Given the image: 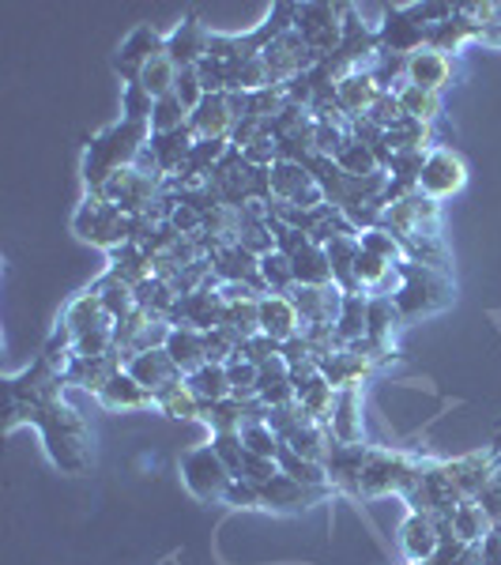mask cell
<instances>
[{
    "label": "cell",
    "mask_w": 501,
    "mask_h": 565,
    "mask_svg": "<svg viewBox=\"0 0 501 565\" xmlns=\"http://www.w3.org/2000/svg\"><path fill=\"white\" fill-rule=\"evenodd\" d=\"M15 426H34L42 434V445L50 452L53 468H61L65 476H84L90 468V430L84 415L65 396L8 399L4 430H15Z\"/></svg>",
    "instance_id": "obj_1"
},
{
    "label": "cell",
    "mask_w": 501,
    "mask_h": 565,
    "mask_svg": "<svg viewBox=\"0 0 501 565\" xmlns=\"http://www.w3.org/2000/svg\"><path fill=\"white\" fill-rule=\"evenodd\" d=\"M381 226L393 231L399 242H404L407 257L412 260H423V264H434L441 271H452V260H449V249H445V234H441V204L430 196L415 193H404L396 200L385 204V215H381Z\"/></svg>",
    "instance_id": "obj_2"
},
{
    "label": "cell",
    "mask_w": 501,
    "mask_h": 565,
    "mask_svg": "<svg viewBox=\"0 0 501 565\" xmlns=\"http://www.w3.org/2000/svg\"><path fill=\"white\" fill-rule=\"evenodd\" d=\"M148 143H151V125L148 121H129V117H121V121L106 125L98 136H90V143L84 151L87 193H103L109 178L136 167V159L148 151Z\"/></svg>",
    "instance_id": "obj_3"
},
{
    "label": "cell",
    "mask_w": 501,
    "mask_h": 565,
    "mask_svg": "<svg viewBox=\"0 0 501 565\" xmlns=\"http://www.w3.org/2000/svg\"><path fill=\"white\" fill-rule=\"evenodd\" d=\"M393 302L399 309V317H404V324L445 313V309L457 302V279H452V271H441L434 264L404 260L396 268Z\"/></svg>",
    "instance_id": "obj_4"
},
{
    "label": "cell",
    "mask_w": 501,
    "mask_h": 565,
    "mask_svg": "<svg viewBox=\"0 0 501 565\" xmlns=\"http://www.w3.org/2000/svg\"><path fill=\"white\" fill-rule=\"evenodd\" d=\"M434 457L415 449H393V445H366V460H362L359 476V501L370 498H404V490L418 479Z\"/></svg>",
    "instance_id": "obj_5"
},
{
    "label": "cell",
    "mask_w": 501,
    "mask_h": 565,
    "mask_svg": "<svg viewBox=\"0 0 501 565\" xmlns=\"http://www.w3.org/2000/svg\"><path fill=\"white\" fill-rule=\"evenodd\" d=\"M72 231H76L79 242L98 245L103 253H114L117 245L136 238V218L125 215L117 204H109L106 196L87 193L84 204H79L76 215H72Z\"/></svg>",
    "instance_id": "obj_6"
},
{
    "label": "cell",
    "mask_w": 501,
    "mask_h": 565,
    "mask_svg": "<svg viewBox=\"0 0 501 565\" xmlns=\"http://www.w3.org/2000/svg\"><path fill=\"white\" fill-rule=\"evenodd\" d=\"M396 359H399V348H377V343H370V340H359V343H351V348L328 354L321 373L335 388H366V381L377 377V373Z\"/></svg>",
    "instance_id": "obj_7"
},
{
    "label": "cell",
    "mask_w": 501,
    "mask_h": 565,
    "mask_svg": "<svg viewBox=\"0 0 501 565\" xmlns=\"http://www.w3.org/2000/svg\"><path fill=\"white\" fill-rule=\"evenodd\" d=\"M181 482H185L189 494L196 501H204V505H223L226 490H231V482H234V471L226 468L223 457H218L212 449V441H207L181 457Z\"/></svg>",
    "instance_id": "obj_8"
},
{
    "label": "cell",
    "mask_w": 501,
    "mask_h": 565,
    "mask_svg": "<svg viewBox=\"0 0 501 565\" xmlns=\"http://www.w3.org/2000/svg\"><path fill=\"white\" fill-rule=\"evenodd\" d=\"M343 12L348 4H298V15H295V31L302 34V42L309 45V53L317 57L321 65L324 57H332L343 42Z\"/></svg>",
    "instance_id": "obj_9"
},
{
    "label": "cell",
    "mask_w": 501,
    "mask_h": 565,
    "mask_svg": "<svg viewBox=\"0 0 501 565\" xmlns=\"http://www.w3.org/2000/svg\"><path fill=\"white\" fill-rule=\"evenodd\" d=\"M463 185H468V162H463V154L457 148H449V143H437L423 162L418 193L441 204V200L463 193Z\"/></svg>",
    "instance_id": "obj_10"
},
{
    "label": "cell",
    "mask_w": 501,
    "mask_h": 565,
    "mask_svg": "<svg viewBox=\"0 0 501 565\" xmlns=\"http://www.w3.org/2000/svg\"><path fill=\"white\" fill-rule=\"evenodd\" d=\"M426 34L430 26L423 23L415 4H396L385 12V23L377 26L381 53H393V57H412V53L426 50Z\"/></svg>",
    "instance_id": "obj_11"
},
{
    "label": "cell",
    "mask_w": 501,
    "mask_h": 565,
    "mask_svg": "<svg viewBox=\"0 0 501 565\" xmlns=\"http://www.w3.org/2000/svg\"><path fill=\"white\" fill-rule=\"evenodd\" d=\"M268 181H271V204L279 207H321L328 204L317 178L309 174L302 162H287L279 159L276 167L268 170Z\"/></svg>",
    "instance_id": "obj_12"
},
{
    "label": "cell",
    "mask_w": 501,
    "mask_h": 565,
    "mask_svg": "<svg viewBox=\"0 0 501 565\" xmlns=\"http://www.w3.org/2000/svg\"><path fill=\"white\" fill-rule=\"evenodd\" d=\"M159 53H167V34L154 23H140L125 34V42L114 53V72L121 76V84H136L148 61H154Z\"/></svg>",
    "instance_id": "obj_13"
},
{
    "label": "cell",
    "mask_w": 501,
    "mask_h": 565,
    "mask_svg": "<svg viewBox=\"0 0 501 565\" xmlns=\"http://www.w3.org/2000/svg\"><path fill=\"white\" fill-rule=\"evenodd\" d=\"M260 490V498H264V513H287V516H295V513H306V509H313V505H321V501H332L335 498V490L332 487H306V482H298V479H290L279 471L276 479H268Z\"/></svg>",
    "instance_id": "obj_14"
},
{
    "label": "cell",
    "mask_w": 501,
    "mask_h": 565,
    "mask_svg": "<svg viewBox=\"0 0 501 565\" xmlns=\"http://www.w3.org/2000/svg\"><path fill=\"white\" fill-rule=\"evenodd\" d=\"M264 65H268L271 87H290L295 79H302L309 68L317 65V57L309 53V45L302 42L298 31H287L284 39H276L264 50Z\"/></svg>",
    "instance_id": "obj_15"
},
{
    "label": "cell",
    "mask_w": 501,
    "mask_h": 565,
    "mask_svg": "<svg viewBox=\"0 0 501 565\" xmlns=\"http://www.w3.org/2000/svg\"><path fill=\"white\" fill-rule=\"evenodd\" d=\"M212 39H215L212 26L200 20L196 12H189V15H181V23L174 31H167V57L174 61L178 68H196L200 61L212 53Z\"/></svg>",
    "instance_id": "obj_16"
},
{
    "label": "cell",
    "mask_w": 501,
    "mask_h": 565,
    "mask_svg": "<svg viewBox=\"0 0 501 565\" xmlns=\"http://www.w3.org/2000/svg\"><path fill=\"white\" fill-rule=\"evenodd\" d=\"M121 370H125V354L121 351L95 354V359H90V354H68L65 366H61L68 385L84 388V392H90V396H98V392H103Z\"/></svg>",
    "instance_id": "obj_17"
},
{
    "label": "cell",
    "mask_w": 501,
    "mask_h": 565,
    "mask_svg": "<svg viewBox=\"0 0 501 565\" xmlns=\"http://www.w3.org/2000/svg\"><path fill=\"white\" fill-rule=\"evenodd\" d=\"M223 313H226L223 290H218V282L212 279L207 287L178 298L174 313H170V324H189V328H200V332H212V328L223 324Z\"/></svg>",
    "instance_id": "obj_18"
},
{
    "label": "cell",
    "mask_w": 501,
    "mask_h": 565,
    "mask_svg": "<svg viewBox=\"0 0 501 565\" xmlns=\"http://www.w3.org/2000/svg\"><path fill=\"white\" fill-rule=\"evenodd\" d=\"M189 129H193L196 140H231V132L238 129L234 95H226V90L207 95L204 103L193 109V117H189Z\"/></svg>",
    "instance_id": "obj_19"
},
{
    "label": "cell",
    "mask_w": 501,
    "mask_h": 565,
    "mask_svg": "<svg viewBox=\"0 0 501 565\" xmlns=\"http://www.w3.org/2000/svg\"><path fill=\"white\" fill-rule=\"evenodd\" d=\"M207 264H212L215 282H223V287H231V282H245V287L264 290V282H260V257H253V253L242 249L238 242L215 245L212 257H207ZM264 295H268V290H264Z\"/></svg>",
    "instance_id": "obj_20"
},
{
    "label": "cell",
    "mask_w": 501,
    "mask_h": 565,
    "mask_svg": "<svg viewBox=\"0 0 501 565\" xmlns=\"http://www.w3.org/2000/svg\"><path fill=\"white\" fill-rule=\"evenodd\" d=\"M328 430L343 445H366V388H340Z\"/></svg>",
    "instance_id": "obj_21"
},
{
    "label": "cell",
    "mask_w": 501,
    "mask_h": 565,
    "mask_svg": "<svg viewBox=\"0 0 501 565\" xmlns=\"http://www.w3.org/2000/svg\"><path fill=\"white\" fill-rule=\"evenodd\" d=\"M482 26L476 15L463 12V4H457V12L449 15L445 23H434L430 34H426V45L437 53H449V57H457L463 45H482Z\"/></svg>",
    "instance_id": "obj_22"
},
{
    "label": "cell",
    "mask_w": 501,
    "mask_h": 565,
    "mask_svg": "<svg viewBox=\"0 0 501 565\" xmlns=\"http://www.w3.org/2000/svg\"><path fill=\"white\" fill-rule=\"evenodd\" d=\"M457 72H460L457 57H449V53H437V50H430V45L407 57V84L437 90V95H441L445 87L457 84Z\"/></svg>",
    "instance_id": "obj_23"
},
{
    "label": "cell",
    "mask_w": 501,
    "mask_h": 565,
    "mask_svg": "<svg viewBox=\"0 0 501 565\" xmlns=\"http://www.w3.org/2000/svg\"><path fill=\"white\" fill-rule=\"evenodd\" d=\"M287 298L295 302L302 324H335L343 306V290L335 282H324V287H295Z\"/></svg>",
    "instance_id": "obj_24"
},
{
    "label": "cell",
    "mask_w": 501,
    "mask_h": 565,
    "mask_svg": "<svg viewBox=\"0 0 501 565\" xmlns=\"http://www.w3.org/2000/svg\"><path fill=\"white\" fill-rule=\"evenodd\" d=\"M445 543V532L434 516H423V513H407L404 524H399V551H404L407 562H426L441 551Z\"/></svg>",
    "instance_id": "obj_25"
},
{
    "label": "cell",
    "mask_w": 501,
    "mask_h": 565,
    "mask_svg": "<svg viewBox=\"0 0 501 565\" xmlns=\"http://www.w3.org/2000/svg\"><path fill=\"white\" fill-rule=\"evenodd\" d=\"M362 460H366V445H343V441H332V452H328V460H324L328 487H332L335 494L359 498Z\"/></svg>",
    "instance_id": "obj_26"
},
{
    "label": "cell",
    "mask_w": 501,
    "mask_h": 565,
    "mask_svg": "<svg viewBox=\"0 0 501 565\" xmlns=\"http://www.w3.org/2000/svg\"><path fill=\"white\" fill-rule=\"evenodd\" d=\"M125 373H132V377L151 392H162L167 385H174V381L185 377V373L178 370V362L167 354V348H151V351L132 354V359L125 362Z\"/></svg>",
    "instance_id": "obj_27"
},
{
    "label": "cell",
    "mask_w": 501,
    "mask_h": 565,
    "mask_svg": "<svg viewBox=\"0 0 501 565\" xmlns=\"http://www.w3.org/2000/svg\"><path fill=\"white\" fill-rule=\"evenodd\" d=\"M98 404L106 407V412H114V415H129V412H151L154 407V392L151 388H143L140 381L132 377V373H117L109 385L98 392Z\"/></svg>",
    "instance_id": "obj_28"
},
{
    "label": "cell",
    "mask_w": 501,
    "mask_h": 565,
    "mask_svg": "<svg viewBox=\"0 0 501 565\" xmlns=\"http://www.w3.org/2000/svg\"><path fill=\"white\" fill-rule=\"evenodd\" d=\"M381 95H385V87H381V79L373 76V68H359V72H351V76H343L340 84H335V98H340V106L348 109L351 121L366 117Z\"/></svg>",
    "instance_id": "obj_29"
},
{
    "label": "cell",
    "mask_w": 501,
    "mask_h": 565,
    "mask_svg": "<svg viewBox=\"0 0 501 565\" xmlns=\"http://www.w3.org/2000/svg\"><path fill=\"white\" fill-rule=\"evenodd\" d=\"M302 317H298L295 302L287 295H264L260 298V332L271 335L279 343H290L295 335H302Z\"/></svg>",
    "instance_id": "obj_30"
},
{
    "label": "cell",
    "mask_w": 501,
    "mask_h": 565,
    "mask_svg": "<svg viewBox=\"0 0 501 565\" xmlns=\"http://www.w3.org/2000/svg\"><path fill=\"white\" fill-rule=\"evenodd\" d=\"M167 354L178 362V370L185 373H196L200 366H207V335L200 328H189V324H170V335H167Z\"/></svg>",
    "instance_id": "obj_31"
},
{
    "label": "cell",
    "mask_w": 501,
    "mask_h": 565,
    "mask_svg": "<svg viewBox=\"0 0 501 565\" xmlns=\"http://www.w3.org/2000/svg\"><path fill=\"white\" fill-rule=\"evenodd\" d=\"M196 148V136L193 129H178V132H159V136H151V143H148V154L154 159V167L162 170V178H178V170L185 167V159H189V151Z\"/></svg>",
    "instance_id": "obj_32"
},
{
    "label": "cell",
    "mask_w": 501,
    "mask_h": 565,
    "mask_svg": "<svg viewBox=\"0 0 501 565\" xmlns=\"http://www.w3.org/2000/svg\"><path fill=\"white\" fill-rule=\"evenodd\" d=\"M106 271L117 279H125L129 287H140L154 276V264H151V253L143 249L140 242H125L117 245L114 253H106Z\"/></svg>",
    "instance_id": "obj_33"
},
{
    "label": "cell",
    "mask_w": 501,
    "mask_h": 565,
    "mask_svg": "<svg viewBox=\"0 0 501 565\" xmlns=\"http://www.w3.org/2000/svg\"><path fill=\"white\" fill-rule=\"evenodd\" d=\"M404 328V317L393 302V295H370L366 306V340L377 348H396V332Z\"/></svg>",
    "instance_id": "obj_34"
},
{
    "label": "cell",
    "mask_w": 501,
    "mask_h": 565,
    "mask_svg": "<svg viewBox=\"0 0 501 565\" xmlns=\"http://www.w3.org/2000/svg\"><path fill=\"white\" fill-rule=\"evenodd\" d=\"M393 95H396L399 109H404V117H415V121L430 125V129L441 121L445 98L437 95V90H426V87H415V84H399V87H393Z\"/></svg>",
    "instance_id": "obj_35"
},
{
    "label": "cell",
    "mask_w": 501,
    "mask_h": 565,
    "mask_svg": "<svg viewBox=\"0 0 501 565\" xmlns=\"http://www.w3.org/2000/svg\"><path fill=\"white\" fill-rule=\"evenodd\" d=\"M328 249V260H332V279L335 287L343 290V295H359V287H354V260H359V234H340V238H332L324 245Z\"/></svg>",
    "instance_id": "obj_36"
},
{
    "label": "cell",
    "mask_w": 501,
    "mask_h": 565,
    "mask_svg": "<svg viewBox=\"0 0 501 565\" xmlns=\"http://www.w3.org/2000/svg\"><path fill=\"white\" fill-rule=\"evenodd\" d=\"M154 412H162L167 418H181V423H200V412H204V404L193 396V388H189V381L181 377L174 385H167L162 392H154Z\"/></svg>",
    "instance_id": "obj_37"
},
{
    "label": "cell",
    "mask_w": 501,
    "mask_h": 565,
    "mask_svg": "<svg viewBox=\"0 0 501 565\" xmlns=\"http://www.w3.org/2000/svg\"><path fill=\"white\" fill-rule=\"evenodd\" d=\"M295 264V282L298 287H324V282H335L332 279V260H328V249L324 245H302V249L290 257Z\"/></svg>",
    "instance_id": "obj_38"
},
{
    "label": "cell",
    "mask_w": 501,
    "mask_h": 565,
    "mask_svg": "<svg viewBox=\"0 0 501 565\" xmlns=\"http://www.w3.org/2000/svg\"><path fill=\"white\" fill-rule=\"evenodd\" d=\"M295 388H298V404H302L306 415H313L317 423H328V418H332V407H335L340 388H335L324 373H313V377L302 381V385H295Z\"/></svg>",
    "instance_id": "obj_39"
},
{
    "label": "cell",
    "mask_w": 501,
    "mask_h": 565,
    "mask_svg": "<svg viewBox=\"0 0 501 565\" xmlns=\"http://www.w3.org/2000/svg\"><path fill=\"white\" fill-rule=\"evenodd\" d=\"M490 516H487V509L479 505V501H460L457 509H452V521H449V535H457L460 543H468V546H476L482 543L490 535Z\"/></svg>",
    "instance_id": "obj_40"
},
{
    "label": "cell",
    "mask_w": 501,
    "mask_h": 565,
    "mask_svg": "<svg viewBox=\"0 0 501 565\" xmlns=\"http://www.w3.org/2000/svg\"><path fill=\"white\" fill-rule=\"evenodd\" d=\"M366 306L370 295H343L340 317H335V335H340V348H351V343L366 340Z\"/></svg>",
    "instance_id": "obj_41"
},
{
    "label": "cell",
    "mask_w": 501,
    "mask_h": 565,
    "mask_svg": "<svg viewBox=\"0 0 501 565\" xmlns=\"http://www.w3.org/2000/svg\"><path fill=\"white\" fill-rule=\"evenodd\" d=\"M178 298L181 295L174 290V282H167L159 276H151L148 282H140V287H136V306L148 309L151 317H159V321H167V324H170V313H174Z\"/></svg>",
    "instance_id": "obj_42"
},
{
    "label": "cell",
    "mask_w": 501,
    "mask_h": 565,
    "mask_svg": "<svg viewBox=\"0 0 501 565\" xmlns=\"http://www.w3.org/2000/svg\"><path fill=\"white\" fill-rule=\"evenodd\" d=\"M90 287L98 290V298H103V306H106V313L114 317V324L121 321V317H129L132 309H136V287H129L125 279H117V276H109V271H103Z\"/></svg>",
    "instance_id": "obj_43"
},
{
    "label": "cell",
    "mask_w": 501,
    "mask_h": 565,
    "mask_svg": "<svg viewBox=\"0 0 501 565\" xmlns=\"http://www.w3.org/2000/svg\"><path fill=\"white\" fill-rule=\"evenodd\" d=\"M185 381L200 404H218V399L231 396V373H226V366H218V362H207L196 373H189Z\"/></svg>",
    "instance_id": "obj_44"
},
{
    "label": "cell",
    "mask_w": 501,
    "mask_h": 565,
    "mask_svg": "<svg viewBox=\"0 0 501 565\" xmlns=\"http://www.w3.org/2000/svg\"><path fill=\"white\" fill-rule=\"evenodd\" d=\"M260 282L268 295H290V290L298 287L295 282V264L284 249H271L260 257Z\"/></svg>",
    "instance_id": "obj_45"
},
{
    "label": "cell",
    "mask_w": 501,
    "mask_h": 565,
    "mask_svg": "<svg viewBox=\"0 0 501 565\" xmlns=\"http://www.w3.org/2000/svg\"><path fill=\"white\" fill-rule=\"evenodd\" d=\"M148 95L159 103V98H167V95H174V87H178V65L167 57V53H159L154 61H148L140 72V79H136Z\"/></svg>",
    "instance_id": "obj_46"
},
{
    "label": "cell",
    "mask_w": 501,
    "mask_h": 565,
    "mask_svg": "<svg viewBox=\"0 0 501 565\" xmlns=\"http://www.w3.org/2000/svg\"><path fill=\"white\" fill-rule=\"evenodd\" d=\"M276 463H279V471H284V476L298 479V482H306V487H328V471H324V463L306 460L302 452H295V449H290V445H279Z\"/></svg>",
    "instance_id": "obj_47"
},
{
    "label": "cell",
    "mask_w": 501,
    "mask_h": 565,
    "mask_svg": "<svg viewBox=\"0 0 501 565\" xmlns=\"http://www.w3.org/2000/svg\"><path fill=\"white\" fill-rule=\"evenodd\" d=\"M359 245H362L366 253H373V257H381L385 264H393V268H399L404 260H412V257H407V249H404V242H399L393 231H385V226H373V231H362V234H359Z\"/></svg>",
    "instance_id": "obj_48"
},
{
    "label": "cell",
    "mask_w": 501,
    "mask_h": 565,
    "mask_svg": "<svg viewBox=\"0 0 501 565\" xmlns=\"http://www.w3.org/2000/svg\"><path fill=\"white\" fill-rule=\"evenodd\" d=\"M332 162L343 170V174H351V178H373V174H381L377 154H373L362 140H354V136H351L348 143H343V151L335 154Z\"/></svg>",
    "instance_id": "obj_49"
},
{
    "label": "cell",
    "mask_w": 501,
    "mask_h": 565,
    "mask_svg": "<svg viewBox=\"0 0 501 565\" xmlns=\"http://www.w3.org/2000/svg\"><path fill=\"white\" fill-rule=\"evenodd\" d=\"M226 373H231V396L234 399H257V392H260V366L257 362H249V359H234V362H226Z\"/></svg>",
    "instance_id": "obj_50"
},
{
    "label": "cell",
    "mask_w": 501,
    "mask_h": 565,
    "mask_svg": "<svg viewBox=\"0 0 501 565\" xmlns=\"http://www.w3.org/2000/svg\"><path fill=\"white\" fill-rule=\"evenodd\" d=\"M189 125V109L181 106V98L178 95H167V98H159L151 109V136H159V132H178V129H185Z\"/></svg>",
    "instance_id": "obj_51"
},
{
    "label": "cell",
    "mask_w": 501,
    "mask_h": 565,
    "mask_svg": "<svg viewBox=\"0 0 501 565\" xmlns=\"http://www.w3.org/2000/svg\"><path fill=\"white\" fill-rule=\"evenodd\" d=\"M242 445H245V452H253V457H268V460H276V452H279V437L276 430L268 426V418H260V423H249L242 430Z\"/></svg>",
    "instance_id": "obj_52"
},
{
    "label": "cell",
    "mask_w": 501,
    "mask_h": 565,
    "mask_svg": "<svg viewBox=\"0 0 501 565\" xmlns=\"http://www.w3.org/2000/svg\"><path fill=\"white\" fill-rule=\"evenodd\" d=\"M151 109H154V98L140 84H125L121 87V117H129V121H148L151 125Z\"/></svg>",
    "instance_id": "obj_53"
},
{
    "label": "cell",
    "mask_w": 501,
    "mask_h": 565,
    "mask_svg": "<svg viewBox=\"0 0 501 565\" xmlns=\"http://www.w3.org/2000/svg\"><path fill=\"white\" fill-rule=\"evenodd\" d=\"M174 95L181 98V106L189 109V117H193V109L207 98V87H204V79H200V68H178Z\"/></svg>",
    "instance_id": "obj_54"
},
{
    "label": "cell",
    "mask_w": 501,
    "mask_h": 565,
    "mask_svg": "<svg viewBox=\"0 0 501 565\" xmlns=\"http://www.w3.org/2000/svg\"><path fill=\"white\" fill-rule=\"evenodd\" d=\"M212 449L223 457L226 468L234 471V479H238L242 463H245V457H249V452H245V445H242V434H212Z\"/></svg>",
    "instance_id": "obj_55"
},
{
    "label": "cell",
    "mask_w": 501,
    "mask_h": 565,
    "mask_svg": "<svg viewBox=\"0 0 501 565\" xmlns=\"http://www.w3.org/2000/svg\"><path fill=\"white\" fill-rule=\"evenodd\" d=\"M284 354V343L279 340H271V335H249V340L242 343V359H249V362H257V366H264V362H271V359H279Z\"/></svg>",
    "instance_id": "obj_56"
},
{
    "label": "cell",
    "mask_w": 501,
    "mask_h": 565,
    "mask_svg": "<svg viewBox=\"0 0 501 565\" xmlns=\"http://www.w3.org/2000/svg\"><path fill=\"white\" fill-rule=\"evenodd\" d=\"M399 117H404V109H399L396 95H393V90H385V95H381L377 103H373V109L366 114V121H370V125H377L381 132H388V129H393V125L399 121Z\"/></svg>",
    "instance_id": "obj_57"
},
{
    "label": "cell",
    "mask_w": 501,
    "mask_h": 565,
    "mask_svg": "<svg viewBox=\"0 0 501 565\" xmlns=\"http://www.w3.org/2000/svg\"><path fill=\"white\" fill-rule=\"evenodd\" d=\"M223 505L226 509H264V498H260V490L253 487V482H245V479H234L231 482V490H226V498H223Z\"/></svg>",
    "instance_id": "obj_58"
},
{
    "label": "cell",
    "mask_w": 501,
    "mask_h": 565,
    "mask_svg": "<svg viewBox=\"0 0 501 565\" xmlns=\"http://www.w3.org/2000/svg\"><path fill=\"white\" fill-rule=\"evenodd\" d=\"M279 476V463L276 460H268V457H245V463H242V476L238 479H245V482H253V487H264L268 479H276Z\"/></svg>",
    "instance_id": "obj_59"
},
{
    "label": "cell",
    "mask_w": 501,
    "mask_h": 565,
    "mask_svg": "<svg viewBox=\"0 0 501 565\" xmlns=\"http://www.w3.org/2000/svg\"><path fill=\"white\" fill-rule=\"evenodd\" d=\"M482 509H487V516H490V524L501 527V468L494 471V479L482 487V494L476 498Z\"/></svg>",
    "instance_id": "obj_60"
},
{
    "label": "cell",
    "mask_w": 501,
    "mask_h": 565,
    "mask_svg": "<svg viewBox=\"0 0 501 565\" xmlns=\"http://www.w3.org/2000/svg\"><path fill=\"white\" fill-rule=\"evenodd\" d=\"M482 565H501V527H490V535L479 543Z\"/></svg>",
    "instance_id": "obj_61"
},
{
    "label": "cell",
    "mask_w": 501,
    "mask_h": 565,
    "mask_svg": "<svg viewBox=\"0 0 501 565\" xmlns=\"http://www.w3.org/2000/svg\"><path fill=\"white\" fill-rule=\"evenodd\" d=\"M494 441H498V445H501V434H498V437H494Z\"/></svg>",
    "instance_id": "obj_62"
}]
</instances>
